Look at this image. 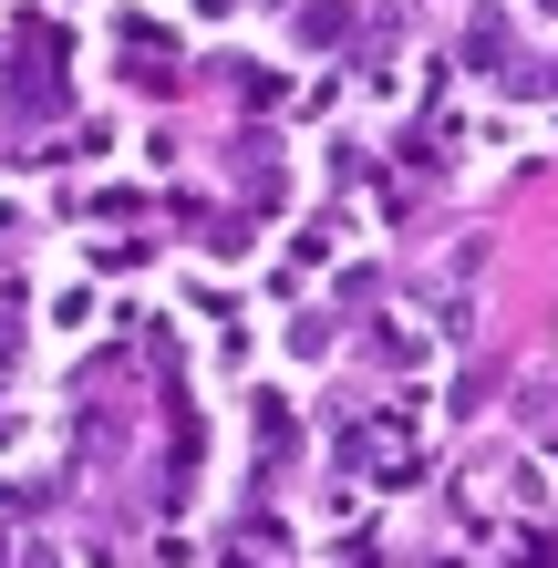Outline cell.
I'll list each match as a JSON object with an SVG mask.
<instances>
[{"label":"cell","mask_w":558,"mask_h":568,"mask_svg":"<svg viewBox=\"0 0 558 568\" xmlns=\"http://www.w3.org/2000/svg\"><path fill=\"white\" fill-rule=\"evenodd\" d=\"M466 62H497V83H517V62H528V52H517L507 11H476V21H466Z\"/></svg>","instance_id":"6da1fadb"},{"label":"cell","mask_w":558,"mask_h":568,"mask_svg":"<svg viewBox=\"0 0 558 568\" xmlns=\"http://www.w3.org/2000/svg\"><path fill=\"white\" fill-rule=\"evenodd\" d=\"M342 31H352V0H311L301 11V42H342Z\"/></svg>","instance_id":"7a4b0ae2"}]
</instances>
